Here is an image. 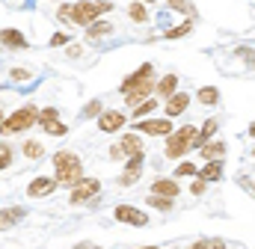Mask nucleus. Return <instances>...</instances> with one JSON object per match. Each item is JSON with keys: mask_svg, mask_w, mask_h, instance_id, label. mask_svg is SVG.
Returning <instances> with one entry per match:
<instances>
[{"mask_svg": "<svg viewBox=\"0 0 255 249\" xmlns=\"http://www.w3.org/2000/svg\"><path fill=\"white\" fill-rule=\"evenodd\" d=\"M151 193H157V196H169V199H175V193H178V184H175L172 178H157V181L151 184Z\"/></svg>", "mask_w": 255, "mask_h": 249, "instance_id": "19", "label": "nucleus"}, {"mask_svg": "<svg viewBox=\"0 0 255 249\" xmlns=\"http://www.w3.org/2000/svg\"><path fill=\"white\" fill-rule=\"evenodd\" d=\"M148 205L157 208V211H169V208H172V199H169V196H157V193H151V196H148Z\"/></svg>", "mask_w": 255, "mask_h": 249, "instance_id": "25", "label": "nucleus"}, {"mask_svg": "<svg viewBox=\"0 0 255 249\" xmlns=\"http://www.w3.org/2000/svg\"><path fill=\"white\" fill-rule=\"evenodd\" d=\"M196 98H199L202 104H217V101H220V89H214V86H202V89L196 92Z\"/></svg>", "mask_w": 255, "mask_h": 249, "instance_id": "22", "label": "nucleus"}, {"mask_svg": "<svg viewBox=\"0 0 255 249\" xmlns=\"http://www.w3.org/2000/svg\"><path fill=\"white\" fill-rule=\"evenodd\" d=\"M139 172H142V151L130 154V160H128V166H125V175L119 178V184H122V187H130L136 178H139Z\"/></svg>", "mask_w": 255, "mask_h": 249, "instance_id": "10", "label": "nucleus"}, {"mask_svg": "<svg viewBox=\"0 0 255 249\" xmlns=\"http://www.w3.org/2000/svg\"><path fill=\"white\" fill-rule=\"evenodd\" d=\"M116 220H119V223H128V226H148V217H145L142 211L130 208V205H119V208H116Z\"/></svg>", "mask_w": 255, "mask_h": 249, "instance_id": "8", "label": "nucleus"}, {"mask_svg": "<svg viewBox=\"0 0 255 249\" xmlns=\"http://www.w3.org/2000/svg\"><path fill=\"white\" fill-rule=\"evenodd\" d=\"M36 107H21V110H15L9 119H0V130L3 133H18V130H27V127H33L36 124Z\"/></svg>", "mask_w": 255, "mask_h": 249, "instance_id": "5", "label": "nucleus"}, {"mask_svg": "<svg viewBox=\"0 0 255 249\" xmlns=\"http://www.w3.org/2000/svg\"><path fill=\"white\" fill-rule=\"evenodd\" d=\"M24 217H27V211H24V208H0V232H6V229L18 226Z\"/></svg>", "mask_w": 255, "mask_h": 249, "instance_id": "12", "label": "nucleus"}, {"mask_svg": "<svg viewBox=\"0 0 255 249\" xmlns=\"http://www.w3.org/2000/svg\"><path fill=\"white\" fill-rule=\"evenodd\" d=\"M154 107H157V101H154V98H148V101H139V104H136V110H133V116H145V113H151Z\"/></svg>", "mask_w": 255, "mask_h": 249, "instance_id": "26", "label": "nucleus"}, {"mask_svg": "<svg viewBox=\"0 0 255 249\" xmlns=\"http://www.w3.org/2000/svg\"><path fill=\"white\" fill-rule=\"evenodd\" d=\"M217 124H220V119H208V122H205V127L196 133V139H193V148H196V145H202L208 136H214V133H217Z\"/></svg>", "mask_w": 255, "mask_h": 249, "instance_id": "20", "label": "nucleus"}, {"mask_svg": "<svg viewBox=\"0 0 255 249\" xmlns=\"http://www.w3.org/2000/svg\"><path fill=\"white\" fill-rule=\"evenodd\" d=\"M68 9H71L68 3H63V6H60V21H68Z\"/></svg>", "mask_w": 255, "mask_h": 249, "instance_id": "38", "label": "nucleus"}, {"mask_svg": "<svg viewBox=\"0 0 255 249\" xmlns=\"http://www.w3.org/2000/svg\"><path fill=\"white\" fill-rule=\"evenodd\" d=\"M157 24H160V27H169V12H160V15H157Z\"/></svg>", "mask_w": 255, "mask_h": 249, "instance_id": "37", "label": "nucleus"}, {"mask_svg": "<svg viewBox=\"0 0 255 249\" xmlns=\"http://www.w3.org/2000/svg\"><path fill=\"white\" fill-rule=\"evenodd\" d=\"M42 127H45V130H48V133H51V136H63V133H65V124L60 122V119H54V122L42 124Z\"/></svg>", "mask_w": 255, "mask_h": 249, "instance_id": "27", "label": "nucleus"}, {"mask_svg": "<svg viewBox=\"0 0 255 249\" xmlns=\"http://www.w3.org/2000/svg\"><path fill=\"white\" fill-rule=\"evenodd\" d=\"M199 151H202L205 160H217V157L226 154V142H223V139H211V142H202Z\"/></svg>", "mask_w": 255, "mask_h": 249, "instance_id": "16", "label": "nucleus"}, {"mask_svg": "<svg viewBox=\"0 0 255 249\" xmlns=\"http://www.w3.org/2000/svg\"><path fill=\"white\" fill-rule=\"evenodd\" d=\"M169 9H178V12H187V15H193V6L187 3V0H169Z\"/></svg>", "mask_w": 255, "mask_h": 249, "instance_id": "32", "label": "nucleus"}, {"mask_svg": "<svg viewBox=\"0 0 255 249\" xmlns=\"http://www.w3.org/2000/svg\"><path fill=\"white\" fill-rule=\"evenodd\" d=\"M54 169H57V175H54L57 184H74L83 175V163L74 151H57L54 154Z\"/></svg>", "mask_w": 255, "mask_h": 249, "instance_id": "2", "label": "nucleus"}, {"mask_svg": "<svg viewBox=\"0 0 255 249\" xmlns=\"http://www.w3.org/2000/svg\"><path fill=\"white\" fill-rule=\"evenodd\" d=\"M130 18H133V21H145V18H148L145 6H142V3H133V6H130Z\"/></svg>", "mask_w": 255, "mask_h": 249, "instance_id": "30", "label": "nucleus"}, {"mask_svg": "<svg viewBox=\"0 0 255 249\" xmlns=\"http://www.w3.org/2000/svg\"><path fill=\"white\" fill-rule=\"evenodd\" d=\"M21 151H24V157H30V160H39V157L45 154V148H42V142H36V139H30V142H24V145H21Z\"/></svg>", "mask_w": 255, "mask_h": 249, "instance_id": "23", "label": "nucleus"}, {"mask_svg": "<svg viewBox=\"0 0 255 249\" xmlns=\"http://www.w3.org/2000/svg\"><path fill=\"white\" fill-rule=\"evenodd\" d=\"M136 151H142V142H139V136H133V133H128L125 139H119L113 148H110V157H130V154H136Z\"/></svg>", "mask_w": 255, "mask_h": 249, "instance_id": "7", "label": "nucleus"}, {"mask_svg": "<svg viewBox=\"0 0 255 249\" xmlns=\"http://www.w3.org/2000/svg\"><path fill=\"white\" fill-rule=\"evenodd\" d=\"M175 172H178V175H196V163H187V160H184Z\"/></svg>", "mask_w": 255, "mask_h": 249, "instance_id": "34", "label": "nucleus"}, {"mask_svg": "<svg viewBox=\"0 0 255 249\" xmlns=\"http://www.w3.org/2000/svg\"><path fill=\"white\" fill-rule=\"evenodd\" d=\"M190 193H193V196H199V193H205V181H202V178H196V181L190 184Z\"/></svg>", "mask_w": 255, "mask_h": 249, "instance_id": "35", "label": "nucleus"}, {"mask_svg": "<svg viewBox=\"0 0 255 249\" xmlns=\"http://www.w3.org/2000/svg\"><path fill=\"white\" fill-rule=\"evenodd\" d=\"M136 130H142L148 136H163L172 130V122L169 119H148V122H136Z\"/></svg>", "mask_w": 255, "mask_h": 249, "instance_id": "11", "label": "nucleus"}, {"mask_svg": "<svg viewBox=\"0 0 255 249\" xmlns=\"http://www.w3.org/2000/svg\"><path fill=\"white\" fill-rule=\"evenodd\" d=\"M190 30H193V15H190V18H187V21H184V24H178L175 30L169 27V30H166V39H181V36H187Z\"/></svg>", "mask_w": 255, "mask_h": 249, "instance_id": "24", "label": "nucleus"}, {"mask_svg": "<svg viewBox=\"0 0 255 249\" xmlns=\"http://www.w3.org/2000/svg\"><path fill=\"white\" fill-rule=\"evenodd\" d=\"M151 74H154V68H151V62H145V65H139L130 77L122 80V95H125L130 104H139L142 98H148V95H151V89H154Z\"/></svg>", "mask_w": 255, "mask_h": 249, "instance_id": "1", "label": "nucleus"}, {"mask_svg": "<svg viewBox=\"0 0 255 249\" xmlns=\"http://www.w3.org/2000/svg\"><path fill=\"white\" fill-rule=\"evenodd\" d=\"M9 74H12L15 83H27V80H30V71H27V68H12Z\"/></svg>", "mask_w": 255, "mask_h": 249, "instance_id": "31", "label": "nucleus"}, {"mask_svg": "<svg viewBox=\"0 0 255 249\" xmlns=\"http://www.w3.org/2000/svg\"><path fill=\"white\" fill-rule=\"evenodd\" d=\"M9 163H12V148L6 142H0V169H6Z\"/></svg>", "mask_w": 255, "mask_h": 249, "instance_id": "29", "label": "nucleus"}, {"mask_svg": "<svg viewBox=\"0 0 255 249\" xmlns=\"http://www.w3.org/2000/svg\"><path fill=\"white\" fill-rule=\"evenodd\" d=\"M187 104H190V95H184V92H172L169 101H166V116H169V119H172V116H181V113L187 110Z\"/></svg>", "mask_w": 255, "mask_h": 249, "instance_id": "13", "label": "nucleus"}, {"mask_svg": "<svg viewBox=\"0 0 255 249\" xmlns=\"http://www.w3.org/2000/svg\"><path fill=\"white\" fill-rule=\"evenodd\" d=\"M175 89H178V74H166V77H163V80L157 83V92H160L163 98H169V95H172Z\"/></svg>", "mask_w": 255, "mask_h": 249, "instance_id": "21", "label": "nucleus"}, {"mask_svg": "<svg viewBox=\"0 0 255 249\" xmlns=\"http://www.w3.org/2000/svg\"><path fill=\"white\" fill-rule=\"evenodd\" d=\"M193 139H196V127L193 124H184V127H178L169 139H166V157H181L184 151H190L193 148Z\"/></svg>", "mask_w": 255, "mask_h": 249, "instance_id": "4", "label": "nucleus"}, {"mask_svg": "<svg viewBox=\"0 0 255 249\" xmlns=\"http://www.w3.org/2000/svg\"><path fill=\"white\" fill-rule=\"evenodd\" d=\"M0 119H3V113H0Z\"/></svg>", "mask_w": 255, "mask_h": 249, "instance_id": "40", "label": "nucleus"}, {"mask_svg": "<svg viewBox=\"0 0 255 249\" xmlns=\"http://www.w3.org/2000/svg\"><path fill=\"white\" fill-rule=\"evenodd\" d=\"M101 190V184H98V178H77L74 184H71V205H80V202H89L95 193Z\"/></svg>", "mask_w": 255, "mask_h": 249, "instance_id": "6", "label": "nucleus"}, {"mask_svg": "<svg viewBox=\"0 0 255 249\" xmlns=\"http://www.w3.org/2000/svg\"><path fill=\"white\" fill-rule=\"evenodd\" d=\"M226 244L223 241H202V244H196V249H223Z\"/></svg>", "mask_w": 255, "mask_h": 249, "instance_id": "33", "label": "nucleus"}, {"mask_svg": "<svg viewBox=\"0 0 255 249\" xmlns=\"http://www.w3.org/2000/svg\"><path fill=\"white\" fill-rule=\"evenodd\" d=\"M54 187H57V181H54V178H48V175H42V178H36V181H30V187H27V196H36V199H42V196H48V193H54Z\"/></svg>", "mask_w": 255, "mask_h": 249, "instance_id": "14", "label": "nucleus"}, {"mask_svg": "<svg viewBox=\"0 0 255 249\" xmlns=\"http://www.w3.org/2000/svg\"><path fill=\"white\" fill-rule=\"evenodd\" d=\"M199 178H202V181H220V178H223V157L208 160V163L199 169Z\"/></svg>", "mask_w": 255, "mask_h": 249, "instance_id": "15", "label": "nucleus"}, {"mask_svg": "<svg viewBox=\"0 0 255 249\" xmlns=\"http://www.w3.org/2000/svg\"><path fill=\"white\" fill-rule=\"evenodd\" d=\"M110 9H113V3H107V0H86V3H77L68 9V21H74L77 27H86L89 21H95L98 15H104Z\"/></svg>", "mask_w": 255, "mask_h": 249, "instance_id": "3", "label": "nucleus"}, {"mask_svg": "<svg viewBox=\"0 0 255 249\" xmlns=\"http://www.w3.org/2000/svg\"><path fill=\"white\" fill-rule=\"evenodd\" d=\"M145 3H151V0H145Z\"/></svg>", "mask_w": 255, "mask_h": 249, "instance_id": "39", "label": "nucleus"}, {"mask_svg": "<svg viewBox=\"0 0 255 249\" xmlns=\"http://www.w3.org/2000/svg\"><path fill=\"white\" fill-rule=\"evenodd\" d=\"M54 45H65V36H63V33H54V36H51V48H54Z\"/></svg>", "mask_w": 255, "mask_h": 249, "instance_id": "36", "label": "nucleus"}, {"mask_svg": "<svg viewBox=\"0 0 255 249\" xmlns=\"http://www.w3.org/2000/svg\"><path fill=\"white\" fill-rule=\"evenodd\" d=\"M125 124V113H119V110H104V113H98V127L104 130V133H113V130H119Z\"/></svg>", "mask_w": 255, "mask_h": 249, "instance_id": "9", "label": "nucleus"}, {"mask_svg": "<svg viewBox=\"0 0 255 249\" xmlns=\"http://www.w3.org/2000/svg\"><path fill=\"white\" fill-rule=\"evenodd\" d=\"M98 113H101V101H98V98L83 107V119H92V116H98Z\"/></svg>", "mask_w": 255, "mask_h": 249, "instance_id": "28", "label": "nucleus"}, {"mask_svg": "<svg viewBox=\"0 0 255 249\" xmlns=\"http://www.w3.org/2000/svg\"><path fill=\"white\" fill-rule=\"evenodd\" d=\"M86 27H89V30H86V36H89L92 42H95V39H101V36H110V33H113V24H110V21H89Z\"/></svg>", "mask_w": 255, "mask_h": 249, "instance_id": "18", "label": "nucleus"}, {"mask_svg": "<svg viewBox=\"0 0 255 249\" xmlns=\"http://www.w3.org/2000/svg\"><path fill=\"white\" fill-rule=\"evenodd\" d=\"M0 45H6V48H18V51H24L27 48V39L18 33V30H0Z\"/></svg>", "mask_w": 255, "mask_h": 249, "instance_id": "17", "label": "nucleus"}]
</instances>
